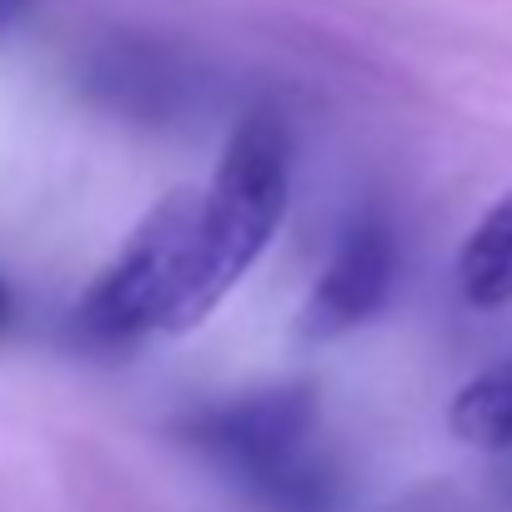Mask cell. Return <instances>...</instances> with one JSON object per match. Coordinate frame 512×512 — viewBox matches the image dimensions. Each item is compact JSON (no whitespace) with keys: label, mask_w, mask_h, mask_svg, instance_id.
I'll return each instance as SVG.
<instances>
[{"label":"cell","mask_w":512,"mask_h":512,"mask_svg":"<svg viewBox=\"0 0 512 512\" xmlns=\"http://www.w3.org/2000/svg\"><path fill=\"white\" fill-rule=\"evenodd\" d=\"M392 277H397L392 226H387V216L367 211V216L352 221V231L342 236L322 282L312 287V297L302 307V337L307 342H332V337L362 327L387 302Z\"/></svg>","instance_id":"277c9868"},{"label":"cell","mask_w":512,"mask_h":512,"mask_svg":"<svg viewBox=\"0 0 512 512\" xmlns=\"http://www.w3.org/2000/svg\"><path fill=\"white\" fill-rule=\"evenodd\" d=\"M462 292L477 307H502L512 302V191L477 221V231L462 246Z\"/></svg>","instance_id":"8992f818"},{"label":"cell","mask_w":512,"mask_h":512,"mask_svg":"<svg viewBox=\"0 0 512 512\" xmlns=\"http://www.w3.org/2000/svg\"><path fill=\"white\" fill-rule=\"evenodd\" d=\"M287 176H292L287 116L277 106H251L226 141V156L216 166V181H211L206 211H201L211 307L267 251V241L287 211Z\"/></svg>","instance_id":"3957f363"},{"label":"cell","mask_w":512,"mask_h":512,"mask_svg":"<svg viewBox=\"0 0 512 512\" xmlns=\"http://www.w3.org/2000/svg\"><path fill=\"white\" fill-rule=\"evenodd\" d=\"M11 322H16V297H11V287L0 282V337L11 332Z\"/></svg>","instance_id":"9c48e42d"},{"label":"cell","mask_w":512,"mask_h":512,"mask_svg":"<svg viewBox=\"0 0 512 512\" xmlns=\"http://www.w3.org/2000/svg\"><path fill=\"white\" fill-rule=\"evenodd\" d=\"M26 11H31V0H0V36L16 31L26 21Z\"/></svg>","instance_id":"ba28073f"},{"label":"cell","mask_w":512,"mask_h":512,"mask_svg":"<svg viewBox=\"0 0 512 512\" xmlns=\"http://www.w3.org/2000/svg\"><path fill=\"white\" fill-rule=\"evenodd\" d=\"M447 422L472 447H487V452L512 447V367H492V372L472 377L452 397Z\"/></svg>","instance_id":"52a82bcc"},{"label":"cell","mask_w":512,"mask_h":512,"mask_svg":"<svg viewBox=\"0 0 512 512\" xmlns=\"http://www.w3.org/2000/svg\"><path fill=\"white\" fill-rule=\"evenodd\" d=\"M86 91L101 106H111V111H121L131 121H166L181 106V96H186V76H181V66L166 51L136 46V41H116V46L91 56Z\"/></svg>","instance_id":"5b68a950"},{"label":"cell","mask_w":512,"mask_h":512,"mask_svg":"<svg viewBox=\"0 0 512 512\" xmlns=\"http://www.w3.org/2000/svg\"><path fill=\"white\" fill-rule=\"evenodd\" d=\"M176 432L272 512L332 507L337 492L332 467L312 457V432H317L312 387H272L221 407H201Z\"/></svg>","instance_id":"7a4b0ae2"},{"label":"cell","mask_w":512,"mask_h":512,"mask_svg":"<svg viewBox=\"0 0 512 512\" xmlns=\"http://www.w3.org/2000/svg\"><path fill=\"white\" fill-rule=\"evenodd\" d=\"M206 191H171L91 282L76 332L91 347H126L146 332H186L211 312L206 292Z\"/></svg>","instance_id":"6da1fadb"}]
</instances>
